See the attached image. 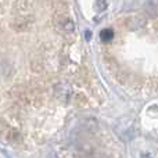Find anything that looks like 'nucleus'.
<instances>
[{
	"label": "nucleus",
	"instance_id": "f257e3e1",
	"mask_svg": "<svg viewBox=\"0 0 158 158\" xmlns=\"http://www.w3.org/2000/svg\"><path fill=\"white\" fill-rule=\"evenodd\" d=\"M100 39L103 43H108V42H111L112 39H114V31L110 29V28H106V29H103L100 32Z\"/></svg>",
	"mask_w": 158,
	"mask_h": 158
},
{
	"label": "nucleus",
	"instance_id": "f03ea898",
	"mask_svg": "<svg viewBox=\"0 0 158 158\" xmlns=\"http://www.w3.org/2000/svg\"><path fill=\"white\" fill-rule=\"evenodd\" d=\"M106 8H107L106 0H97V2H96V10L97 11H103V10H106Z\"/></svg>",
	"mask_w": 158,
	"mask_h": 158
}]
</instances>
